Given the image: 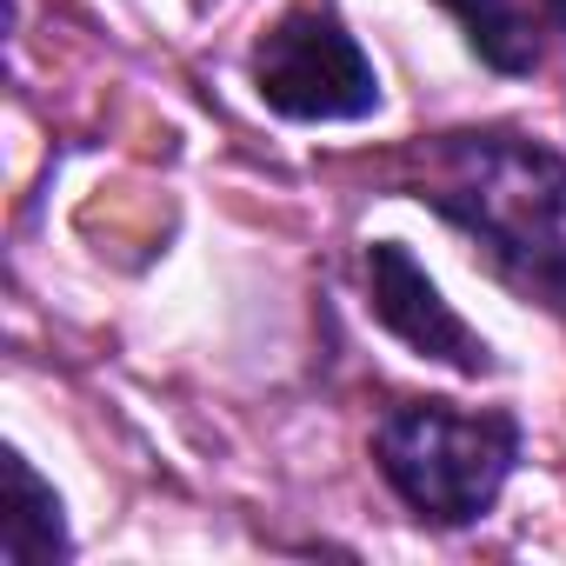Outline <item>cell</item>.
<instances>
[{"label": "cell", "instance_id": "6da1fadb", "mask_svg": "<svg viewBox=\"0 0 566 566\" xmlns=\"http://www.w3.org/2000/svg\"><path fill=\"white\" fill-rule=\"evenodd\" d=\"M513 294L566 314V160L520 134H440L413 187Z\"/></svg>", "mask_w": 566, "mask_h": 566}, {"label": "cell", "instance_id": "7a4b0ae2", "mask_svg": "<svg viewBox=\"0 0 566 566\" xmlns=\"http://www.w3.org/2000/svg\"><path fill=\"white\" fill-rule=\"evenodd\" d=\"M520 427L506 413H453L447 400H400L374 427V467L420 526H473L513 480Z\"/></svg>", "mask_w": 566, "mask_h": 566}, {"label": "cell", "instance_id": "3957f363", "mask_svg": "<svg viewBox=\"0 0 566 566\" xmlns=\"http://www.w3.org/2000/svg\"><path fill=\"white\" fill-rule=\"evenodd\" d=\"M253 94L301 127H340L380 114V74L334 0H294L260 48H253Z\"/></svg>", "mask_w": 566, "mask_h": 566}, {"label": "cell", "instance_id": "277c9868", "mask_svg": "<svg viewBox=\"0 0 566 566\" xmlns=\"http://www.w3.org/2000/svg\"><path fill=\"white\" fill-rule=\"evenodd\" d=\"M367 307L420 360H440L453 374H493V347L447 307V294L433 287V273L400 240H374L367 247Z\"/></svg>", "mask_w": 566, "mask_h": 566}, {"label": "cell", "instance_id": "5b68a950", "mask_svg": "<svg viewBox=\"0 0 566 566\" xmlns=\"http://www.w3.org/2000/svg\"><path fill=\"white\" fill-rule=\"evenodd\" d=\"M0 480H8V506H0V566H61L74 553L61 493L34 473L28 453L0 460Z\"/></svg>", "mask_w": 566, "mask_h": 566}, {"label": "cell", "instance_id": "8992f818", "mask_svg": "<svg viewBox=\"0 0 566 566\" xmlns=\"http://www.w3.org/2000/svg\"><path fill=\"white\" fill-rule=\"evenodd\" d=\"M460 21L467 48L493 67V74H533L539 67V28L520 0H440Z\"/></svg>", "mask_w": 566, "mask_h": 566}]
</instances>
